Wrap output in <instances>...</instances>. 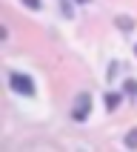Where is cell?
Returning a JSON list of instances; mask_svg holds the SVG:
<instances>
[{"instance_id":"cell-1","label":"cell","mask_w":137,"mask_h":152,"mask_svg":"<svg viewBox=\"0 0 137 152\" xmlns=\"http://www.w3.org/2000/svg\"><path fill=\"white\" fill-rule=\"evenodd\" d=\"M92 106H94L92 92H80V95L74 98V103H71V118H74L77 124L89 121V115H92Z\"/></svg>"},{"instance_id":"cell-2","label":"cell","mask_w":137,"mask_h":152,"mask_svg":"<svg viewBox=\"0 0 137 152\" xmlns=\"http://www.w3.org/2000/svg\"><path fill=\"white\" fill-rule=\"evenodd\" d=\"M9 86L17 95H34V80L29 75H23V72H12L9 75Z\"/></svg>"},{"instance_id":"cell-3","label":"cell","mask_w":137,"mask_h":152,"mask_svg":"<svg viewBox=\"0 0 137 152\" xmlns=\"http://www.w3.org/2000/svg\"><path fill=\"white\" fill-rule=\"evenodd\" d=\"M120 101H123V95H120V92H106V109L114 112L120 106Z\"/></svg>"},{"instance_id":"cell-4","label":"cell","mask_w":137,"mask_h":152,"mask_svg":"<svg viewBox=\"0 0 137 152\" xmlns=\"http://www.w3.org/2000/svg\"><path fill=\"white\" fill-rule=\"evenodd\" d=\"M114 23H117L123 32H131V29H134V20H131L128 15H117V17H114Z\"/></svg>"},{"instance_id":"cell-5","label":"cell","mask_w":137,"mask_h":152,"mask_svg":"<svg viewBox=\"0 0 137 152\" xmlns=\"http://www.w3.org/2000/svg\"><path fill=\"white\" fill-rule=\"evenodd\" d=\"M117 72H120V60H111V63H109V72H106V80L111 83V80L117 77Z\"/></svg>"},{"instance_id":"cell-6","label":"cell","mask_w":137,"mask_h":152,"mask_svg":"<svg viewBox=\"0 0 137 152\" xmlns=\"http://www.w3.org/2000/svg\"><path fill=\"white\" fill-rule=\"evenodd\" d=\"M126 146H128V149H137V126L126 132Z\"/></svg>"},{"instance_id":"cell-7","label":"cell","mask_w":137,"mask_h":152,"mask_svg":"<svg viewBox=\"0 0 137 152\" xmlns=\"http://www.w3.org/2000/svg\"><path fill=\"white\" fill-rule=\"evenodd\" d=\"M60 9H63V15H66V17H74V6H71V0H60Z\"/></svg>"},{"instance_id":"cell-8","label":"cell","mask_w":137,"mask_h":152,"mask_svg":"<svg viewBox=\"0 0 137 152\" xmlns=\"http://www.w3.org/2000/svg\"><path fill=\"white\" fill-rule=\"evenodd\" d=\"M123 89H126V95H137V80H131V77H128L126 83H123Z\"/></svg>"},{"instance_id":"cell-9","label":"cell","mask_w":137,"mask_h":152,"mask_svg":"<svg viewBox=\"0 0 137 152\" xmlns=\"http://www.w3.org/2000/svg\"><path fill=\"white\" fill-rule=\"evenodd\" d=\"M23 6H29V9H34V12H37L43 3H40V0H23Z\"/></svg>"},{"instance_id":"cell-10","label":"cell","mask_w":137,"mask_h":152,"mask_svg":"<svg viewBox=\"0 0 137 152\" xmlns=\"http://www.w3.org/2000/svg\"><path fill=\"white\" fill-rule=\"evenodd\" d=\"M77 3H89V0H77Z\"/></svg>"},{"instance_id":"cell-11","label":"cell","mask_w":137,"mask_h":152,"mask_svg":"<svg viewBox=\"0 0 137 152\" xmlns=\"http://www.w3.org/2000/svg\"><path fill=\"white\" fill-rule=\"evenodd\" d=\"M134 55H137V46H134Z\"/></svg>"}]
</instances>
